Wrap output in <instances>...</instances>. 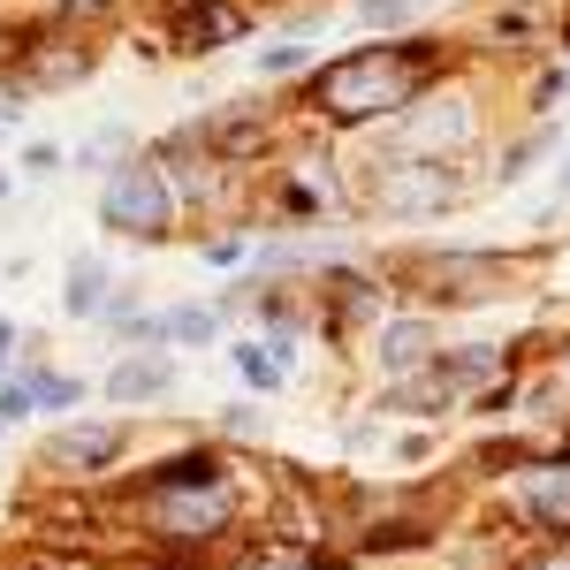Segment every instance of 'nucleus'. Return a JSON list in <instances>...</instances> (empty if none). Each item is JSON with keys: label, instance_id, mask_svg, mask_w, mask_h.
<instances>
[{"label": "nucleus", "instance_id": "1", "mask_svg": "<svg viewBox=\"0 0 570 570\" xmlns=\"http://www.w3.org/2000/svg\"><path fill=\"white\" fill-rule=\"evenodd\" d=\"M441 69V53L426 39L419 46H357L343 61H327L305 85V107H320L327 122H373V115H403L426 77Z\"/></svg>", "mask_w": 570, "mask_h": 570}, {"label": "nucleus", "instance_id": "2", "mask_svg": "<svg viewBox=\"0 0 570 570\" xmlns=\"http://www.w3.org/2000/svg\"><path fill=\"white\" fill-rule=\"evenodd\" d=\"M99 220L115 228V236H168L176 228V190H168V176L153 168V160H130V168H115V183H107V198H99Z\"/></svg>", "mask_w": 570, "mask_h": 570}, {"label": "nucleus", "instance_id": "3", "mask_svg": "<svg viewBox=\"0 0 570 570\" xmlns=\"http://www.w3.org/2000/svg\"><path fill=\"white\" fill-rule=\"evenodd\" d=\"M502 373V351H456V357H434L419 381L389 389V411H456L464 395Z\"/></svg>", "mask_w": 570, "mask_h": 570}, {"label": "nucleus", "instance_id": "4", "mask_svg": "<svg viewBox=\"0 0 570 570\" xmlns=\"http://www.w3.org/2000/svg\"><path fill=\"white\" fill-rule=\"evenodd\" d=\"M228 518H236L228 480H214V487H168V494H160V532H168V540H214Z\"/></svg>", "mask_w": 570, "mask_h": 570}, {"label": "nucleus", "instance_id": "5", "mask_svg": "<svg viewBox=\"0 0 570 570\" xmlns=\"http://www.w3.org/2000/svg\"><path fill=\"white\" fill-rule=\"evenodd\" d=\"M85 69H91L85 46H69V39H39V46H23V53L8 61V91H16V99H39V91L77 85Z\"/></svg>", "mask_w": 570, "mask_h": 570}, {"label": "nucleus", "instance_id": "6", "mask_svg": "<svg viewBox=\"0 0 570 570\" xmlns=\"http://www.w3.org/2000/svg\"><path fill=\"white\" fill-rule=\"evenodd\" d=\"M449 190L456 183L441 160H395V168H381V214H441Z\"/></svg>", "mask_w": 570, "mask_h": 570}, {"label": "nucleus", "instance_id": "7", "mask_svg": "<svg viewBox=\"0 0 570 570\" xmlns=\"http://www.w3.org/2000/svg\"><path fill=\"white\" fill-rule=\"evenodd\" d=\"M236 39H244V8H236V0H190L176 16L183 53H214V46H236Z\"/></svg>", "mask_w": 570, "mask_h": 570}, {"label": "nucleus", "instance_id": "8", "mask_svg": "<svg viewBox=\"0 0 570 570\" xmlns=\"http://www.w3.org/2000/svg\"><path fill=\"white\" fill-rule=\"evenodd\" d=\"M115 449H122L115 426H69V434L46 449V464H53V472H69V464H77V472H99V464H115Z\"/></svg>", "mask_w": 570, "mask_h": 570}, {"label": "nucleus", "instance_id": "9", "mask_svg": "<svg viewBox=\"0 0 570 570\" xmlns=\"http://www.w3.org/2000/svg\"><path fill=\"white\" fill-rule=\"evenodd\" d=\"M176 389V365L168 357H122L115 373H107V395L115 403H153V395Z\"/></svg>", "mask_w": 570, "mask_h": 570}, {"label": "nucleus", "instance_id": "10", "mask_svg": "<svg viewBox=\"0 0 570 570\" xmlns=\"http://www.w3.org/2000/svg\"><path fill=\"white\" fill-rule=\"evenodd\" d=\"M434 357V327L426 320H395V327H381V365L389 373H419Z\"/></svg>", "mask_w": 570, "mask_h": 570}, {"label": "nucleus", "instance_id": "11", "mask_svg": "<svg viewBox=\"0 0 570 570\" xmlns=\"http://www.w3.org/2000/svg\"><path fill=\"white\" fill-rule=\"evenodd\" d=\"M464 137H472V107H426V115H411V122H403V153H411V145H464Z\"/></svg>", "mask_w": 570, "mask_h": 570}, {"label": "nucleus", "instance_id": "12", "mask_svg": "<svg viewBox=\"0 0 570 570\" xmlns=\"http://www.w3.org/2000/svg\"><path fill=\"white\" fill-rule=\"evenodd\" d=\"M525 502H532V518H540V525L570 532V464H548V472H532V480H525Z\"/></svg>", "mask_w": 570, "mask_h": 570}, {"label": "nucleus", "instance_id": "13", "mask_svg": "<svg viewBox=\"0 0 570 570\" xmlns=\"http://www.w3.org/2000/svg\"><path fill=\"white\" fill-rule=\"evenodd\" d=\"M426 274H434V282L449 289V297H480L487 282H502V266H494V259H480V252H449V259H434Z\"/></svg>", "mask_w": 570, "mask_h": 570}, {"label": "nucleus", "instance_id": "14", "mask_svg": "<svg viewBox=\"0 0 570 570\" xmlns=\"http://www.w3.org/2000/svg\"><path fill=\"white\" fill-rule=\"evenodd\" d=\"M259 137H266V115H220V122H206V145L214 153H228V160H244V153H259Z\"/></svg>", "mask_w": 570, "mask_h": 570}, {"label": "nucleus", "instance_id": "15", "mask_svg": "<svg viewBox=\"0 0 570 570\" xmlns=\"http://www.w3.org/2000/svg\"><path fill=\"white\" fill-rule=\"evenodd\" d=\"M99 297H107V266L77 259V266H69V297H61V305H69V312H99Z\"/></svg>", "mask_w": 570, "mask_h": 570}, {"label": "nucleus", "instance_id": "16", "mask_svg": "<svg viewBox=\"0 0 570 570\" xmlns=\"http://www.w3.org/2000/svg\"><path fill=\"white\" fill-rule=\"evenodd\" d=\"M214 480H220L214 456H176V464L153 472V494H168V487H214Z\"/></svg>", "mask_w": 570, "mask_h": 570}, {"label": "nucleus", "instance_id": "17", "mask_svg": "<svg viewBox=\"0 0 570 570\" xmlns=\"http://www.w3.org/2000/svg\"><path fill=\"white\" fill-rule=\"evenodd\" d=\"M153 335H168V343H214V312H206V305H183V312H168Z\"/></svg>", "mask_w": 570, "mask_h": 570}, {"label": "nucleus", "instance_id": "18", "mask_svg": "<svg viewBox=\"0 0 570 570\" xmlns=\"http://www.w3.org/2000/svg\"><path fill=\"white\" fill-rule=\"evenodd\" d=\"M236 373H244L252 389H282V357L266 351V343H244V351H236Z\"/></svg>", "mask_w": 570, "mask_h": 570}, {"label": "nucleus", "instance_id": "19", "mask_svg": "<svg viewBox=\"0 0 570 570\" xmlns=\"http://www.w3.org/2000/svg\"><path fill=\"white\" fill-rule=\"evenodd\" d=\"M357 16H365L373 31H395V23H403L411 8H403V0H357Z\"/></svg>", "mask_w": 570, "mask_h": 570}, {"label": "nucleus", "instance_id": "20", "mask_svg": "<svg viewBox=\"0 0 570 570\" xmlns=\"http://www.w3.org/2000/svg\"><path fill=\"white\" fill-rule=\"evenodd\" d=\"M23 411H31V381H8V389H0V426L23 419Z\"/></svg>", "mask_w": 570, "mask_h": 570}, {"label": "nucleus", "instance_id": "21", "mask_svg": "<svg viewBox=\"0 0 570 570\" xmlns=\"http://www.w3.org/2000/svg\"><path fill=\"white\" fill-rule=\"evenodd\" d=\"M556 198H570V160H563V168H556Z\"/></svg>", "mask_w": 570, "mask_h": 570}, {"label": "nucleus", "instance_id": "22", "mask_svg": "<svg viewBox=\"0 0 570 570\" xmlns=\"http://www.w3.org/2000/svg\"><path fill=\"white\" fill-rule=\"evenodd\" d=\"M0 357H8V327H0Z\"/></svg>", "mask_w": 570, "mask_h": 570}, {"label": "nucleus", "instance_id": "23", "mask_svg": "<svg viewBox=\"0 0 570 570\" xmlns=\"http://www.w3.org/2000/svg\"><path fill=\"white\" fill-rule=\"evenodd\" d=\"M540 570H570V563H540Z\"/></svg>", "mask_w": 570, "mask_h": 570}, {"label": "nucleus", "instance_id": "24", "mask_svg": "<svg viewBox=\"0 0 570 570\" xmlns=\"http://www.w3.org/2000/svg\"><path fill=\"white\" fill-rule=\"evenodd\" d=\"M0 190H8V176H0Z\"/></svg>", "mask_w": 570, "mask_h": 570}, {"label": "nucleus", "instance_id": "25", "mask_svg": "<svg viewBox=\"0 0 570 570\" xmlns=\"http://www.w3.org/2000/svg\"><path fill=\"white\" fill-rule=\"evenodd\" d=\"M563 39H570V23H563Z\"/></svg>", "mask_w": 570, "mask_h": 570}, {"label": "nucleus", "instance_id": "26", "mask_svg": "<svg viewBox=\"0 0 570 570\" xmlns=\"http://www.w3.org/2000/svg\"><path fill=\"white\" fill-rule=\"evenodd\" d=\"M563 389H570V381H563Z\"/></svg>", "mask_w": 570, "mask_h": 570}]
</instances>
